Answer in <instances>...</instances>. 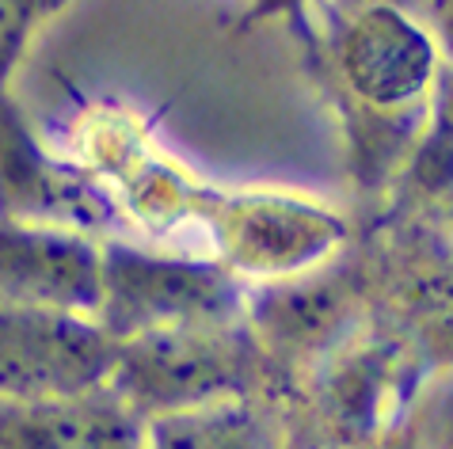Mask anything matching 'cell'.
Masks as SVG:
<instances>
[{
	"mask_svg": "<svg viewBox=\"0 0 453 449\" xmlns=\"http://www.w3.org/2000/svg\"><path fill=\"white\" fill-rule=\"evenodd\" d=\"M426 373L400 335L370 320L279 396L289 449H377Z\"/></svg>",
	"mask_w": 453,
	"mask_h": 449,
	"instance_id": "cell-1",
	"label": "cell"
},
{
	"mask_svg": "<svg viewBox=\"0 0 453 449\" xmlns=\"http://www.w3.org/2000/svg\"><path fill=\"white\" fill-rule=\"evenodd\" d=\"M107 389L137 422L221 396L274 392L244 320L180 323L115 339Z\"/></svg>",
	"mask_w": 453,
	"mask_h": 449,
	"instance_id": "cell-2",
	"label": "cell"
},
{
	"mask_svg": "<svg viewBox=\"0 0 453 449\" xmlns=\"http://www.w3.org/2000/svg\"><path fill=\"white\" fill-rule=\"evenodd\" d=\"M320 69L339 115L423 118L442 54L423 16L385 4H320Z\"/></svg>",
	"mask_w": 453,
	"mask_h": 449,
	"instance_id": "cell-3",
	"label": "cell"
},
{
	"mask_svg": "<svg viewBox=\"0 0 453 449\" xmlns=\"http://www.w3.org/2000/svg\"><path fill=\"white\" fill-rule=\"evenodd\" d=\"M370 320V270L355 244L317 270L248 285L244 293V328L271 373L274 396L297 384Z\"/></svg>",
	"mask_w": 453,
	"mask_h": 449,
	"instance_id": "cell-4",
	"label": "cell"
},
{
	"mask_svg": "<svg viewBox=\"0 0 453 449\" xmlns=\"http://www.w3.org/2000/svg\"><path fill=\"white\" fill-rule=\"evenodd\" d=\"M248 285L210 255H183L134 236L99 240L96 323L111 339L180 323L244 320Z\"/></svg>",
	"mask_w": 453,
	"mask_h": 449,
	"instance_id": "cell-5",
	"label": "cell"
},
{
	"mask_svg": "<svg viewBox=\"0 0 453 449\" xmlns=\"http://www.w3.org/2000/svg\"><path fill=\"white\" fill-rule=\"evenodd\" d=\"M366 255L373 320L426 369L453 366V240L431 206L400 209Z\"/></svg>",
	"mask_w": 453,
	"mask_h": 449,
	"instance_id": "cell-6",
	"label": "cell"
},
{
	"mask_svg": "<svg viewBox=\"0 0 453 449\" xmlns=\"http://www.w3.org/2000/svg\"><path fill=\"white\" fill-rule=\"evenodd\" d=\"M350 247V221L328 202L301 194H221L213 214V259L244 285L317 270Z\"/></svg>",
	"mask_w": 453,
	"mask_h": 449,
	"instance_id": "cell-7",
	"label": "cell"
},
{
	"mask_svg": "<svg viewBox=\"0 0 453 449\" xmlns=\"http://www.w3.org/2000/svg\"><path fill=\"white\" fill-rule=\"evenodd\" d=\"M0 221L65 229L92 240L126 236L115 191L73 160L46 153L4 88H0Z\"/></svg>",
	"mask_w": 453,
	"mask_h": 449,
	"instance_id": "cell-8",
	"label": "cell"
},
{
	"mask_svg": "<svg viewBox=\"0 0 453 449\" xmlns=\"http://www.w3.org/2000/svg\"><path fill=\"white\" fill-rule=\"evenodd\" d=\"M115 339L96 316L0 308V404L65 400L104 389Z\"/></svg>",
	"mask_w": 453,
	"mask_h": 449,
	"instance_id": "cell-9",
	"label": "cell"
},
{
	"mask_svg": "<svg viewBox=\"0 0 453 449\" xmlns=\"http://www.w3.org/2000/svg\"><path fill=\"white\" fill-rule=\"evenodd\" d=\"M99 240L65 229L0 221V308L96 316Z\"/></svg>",
	"mask_w": 453,
	"mask_h": 449,
	"instance_id": "cell-10",
	"label": "cell"
},
{
	"mask_svg": "<svg viewBox=\"0 0 453 449\" xmlns=\"http://www.w3.org/2000/svg\"><path fill=\"white\" fill-rule=\"evenodd\" d=\"M142 422L107 389L65 400L0 404V449H137Z\"/></svg>",
	"mask_w": 453,
	"mask_h": 449,
	"instance_id": "cell-11",
	"label": "cell"
},
{
	"mask_svg": "<svg viewBox=\"0 0 453 449\" xmlns=\"http://www.w3.org/2000/svg\"><path fill=\"white\" fill-rule=\"evenodd\" d=\"M137 449H289L286 411L274 392L221 396L145 419Z\"/></svg>",
	"mask_w": 453,
	"mask_h": 449,
	"instance_id": "cell-12",
	"label": "cell"
},
{
	"mask_svg": "<svg viewBox=\"0 0 453 449\" xmlns=\"http://www.w3.org/2000/svg\"><path fill=\"white\" fill-rule=\"evenodd\" d=\"M396 186L411 206H434L453 186V65L446 61L426 95L423 126Z\"/></svg>",
	"mask_w": 453,
	"mask_h": 449,
	"instance_id": "cell-13",
	"label": "cell"
},
{
	"mask_svg": "<svg viewBox=\"0 0 453 449\" xmlns=\"http://www.w3.org/2000/svg\"><path fill=\"white\" fill-rule=\"evenodd\" d=\"M377 449H453V366L431 369L415 384Z\"/></svg>",
	"mask_w": 453,
	"mask_h": 449,
	"instance_id": "cell-14",
	"label": "cell"
},
{
	"mask_svg": "<svg viewBox=\"0 0 453 449\" xmlns=\"http://www.w3.org/2000/svg\"><path fill=\"white\" fill-rule=\"evenodd\" d=\"M65 0H0V88L27 54L35 31L54 16Z\"/></svg>",
	"mask_w": 453,
	"mask_h": 449,
	"instance_id": "cell-15",
	"label": "cell"
},
{
	"mask_svg": "<svg viewBox=\"0 0 453 449\" xmlns=\"http://www.w3.org/2000/svg\"><path fill=\"white\" fill-rule=\"evenodd\" d=\"M324 0H248L244 16H241V31H251L256 23L263 19H274V16H289V19H305L312 8H320Z\"/></svg>",
	"mask_w": 453,
	"mask_h": 449,
	"instance_id": "cell-16",
	"label": "cell"
},
{
	"mask_svg": "<svg viewBox=\"0 0 453 449\" xmlns=\"http://www.w3.org/2000/svg\"><path fill=\"white\" fill-rule=\"evenodd\" d=\"M426 27L434 34L442 61L453 65V0H434L431 11H426Z\"/></svg>",
	"mask_w": 453,
	"mask_h": 449,
	"instance_id": "cell-17",
	"label": "cell"
},
{
	"mask_svg": "<svg viewBox=\"0 0 453 449\" xmlns=\"http://www.w3.org/2000/svg\"><path fill=\"white\" fill-rule=\"evenodd\" d=\"M332 8H366V4H385V8H400V11H411V16H423L431 11L434 0H324Z\"/></svg>",
	"mask_w": 453,
	"mask_h": 449,
	"instance_id": "cell-18",
	"label": "cell"
},
{
	"mask_svg": "<svg viewBox=\"0 0 453 449\" xmlns=\"http://www.w3.org/2000/svg\"><path fill=\"white\" fill-rule=\"evenodd\" d=\"M431 209H434V217H438V224H442V229H446V236H449V240H453V186H449V191H446L442 198H438V202H434Z\"/></svg>",
	"mask_w": 453,
	"mask_h": 449,
	"instance_id": "cell-19",
	"label": "cell"
}]
</instances>
